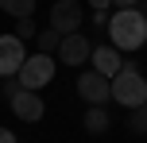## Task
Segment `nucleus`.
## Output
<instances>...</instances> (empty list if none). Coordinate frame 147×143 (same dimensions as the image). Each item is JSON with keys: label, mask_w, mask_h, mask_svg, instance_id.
Wrapping results in <instances>:
<instances>
[{"label": "nucleus", "mask_w": 147, "mask_h": 143, "mask_svg": "<svg viewBox=\"0 0 147 143\" xmlns=\"http://www.w3.org/2000/svg\"><path fill=\"white\" fill-rule=\"evenodd\" d=\"M109 39L120 54L124 50H140L147 43V15L140 8H116L109 15Z\"/></svg>", "instance_id": "1"}, {"label": "nucleus", "mask_w": 147, "mask_h": 143, "mask_svg": "<svg viewBox=\"0 0 147 143\" xmlns=\"http://www.w3.org/2000/svg\"><path fill=\"white\" fill-rule=\"evenodd\" d=\"M112 101L120 108H128V112L147 105V77L136 70V62H124V70L112 77Z\"/></svg>", "instance_id": "2"}, {"label": "nucleus", "mask_w": 147, "mask_h": 143, "mask_svg": "<svg viewBox=\"0 0 147 143\" xmlns=\"http://www.w3.org/2000/svg\"><path fill=\"white\" fill-rule=\"evenodd\" d=\"M54 70H58V58L54 54H43V50H35L31 58H23V66H20V85L23 89H43V85H51L54 81Z\"/></svg>", "instance_id": "3"}, {"label": "nucleus", "mask_w": 147, "mask_h": 143, "mask_svg": "<svg viewBox=\"0 0 147 143\" xmlns=\"http://www.w3.org/2000/svg\"><path fill=\"white\" fill-rule=\"evenodd\" d=\"M54 54H58L62 66H81V62L93 58V43H89L81 31H70V35H62V43H58Z\"/></svg>", "instance_id": "4"}, {"label": "nucleus", "mask_w": 147, "mask_h": 143, "mask_svg": "<svg viewBox=\"0 0 147 143\" xmlns=\"http://www.w3.org/2000/svg\"><path fill=\"white\" fill-rule=\"evenodd\" d=\"M78 97L85 101V105H105V101H112V81L101 77L97 70H85V74L78 77Z\"/></svg>", "instance_id": "5"}, {"label": "nucleus", "mask_w": 147, "mask_h": 143, "mask_svg": "<svg viewBox=\"0 0 147 143\" xmlns=\"http://www.w3.org/2000/svg\"><path fill=\"white\" fill-rule=\"evenodd\" d=\"M81 19H85V12H81V0H54L51 4V27L62 31V35H70V31L81 27Z\"/></svg>", "instance_id": "6"}, {"label": "nucleus", "mask_w": 147, "mask_h": 143, "mask_svg": "<svg viewBox=\"0 0 147 143\" xmlns=\"http://www.w3.org/2000/svg\"><path fill=\"white\" fill-rule=\"evenodd\" d=\"M23 58H27L23 39L0 35V77H16V74H20V66H23Z\"/></svg>", "instance_id": "7"}, {"label": "nucleus", "mask_w": 147, "mask_h": 143, "mask_svg": "<svg viewBox=\"0 0 147 143\" xmlns=\"http://www.w3.org/2000/svg\"><path fill=\"white\" fill-rule=\"evenodd\" d=\"M8 105H12V112L20 116L23 124H39V120H43V112H47L43 97H39L35 89H20V93H16L12 101H8Z\"/></svg>", "instance_id": "8"}, {"label": "nucleus", "mask_w": 147, "mask_h": 143, "mask_svg": "<svg viewBox=\"0 0 147 143\" xmlns=\"http://www.w3.org/2000/svg\"><path fill=\"white\" fill-rule=\"evenodd\" d=\"M89 62H93V70H97L101 77H109V81L124 70V54H120L112 43H109V46H93V58H89Z\"/></svg>", "instance_id": "9"}, {"label": "nucleus", "mask_w": 147, "mask_h": 143, "mask_svg": "<svg viewBox=\"0 0 147 143\" xmlns=\"http://www.w3.org/2000/svg\"><path fill=\"white\" fill-rule=\"evenodd\" d=\"M81 124H85V132H89V136H105V132L112 128V116L105 112V105H89V108H85V120H81Z\"/></svg>", "instance_id": "10"}, {"label": "nucleus", "mask_w": 147, "mask_h": 143, "mask_svg": "<svg viewBox=\"0 0 147 143\" xmlns=\"http://www.w3.org/2000/svg\"><path fill=\"white\" fill-rule=\"evenodd\" d=\"M35 43H39V50H43V54H54V50H58V43H62V31L47 27V31H39V35H35Z\"/></svg>", "instance_id": "11"}, {"label": "nucleus", "mask_w": 147, "mask_h": 143, "mask_svg": "<svg viewBox=\"0 0 147 143\" xmlns=\"http://www.w3.org/2000/svg\"><path fill=\"white\" fill-rule=\"evenodd\" d=\"M0 12H8V15H31L35 12V0H0Z\"/></svg>", "instance_id": "12"}, {"label": "nucleus", "mask_w": 147, "mask_h": 143, "mask_svg": "<svg viewBox=\"0 0 147 143\" xmlns=\"http://www.w3.org/2000/svg\"><path fill=\"white\" fill-rule=\"evenodd\" d=\"M12 35H16V39H31V35H39V31H35V19H31V15H20Z\"/></svg>", "instance_id": "13"}, {"label": "nucleus", "mask_w": 147, "mask_h": 143, "mask_svg": "<svg viewBox=\"0 0 147 143\" xmlns=\"http://www.w3.org/2000/svg\"><path fill=\"white\" fill-rule=\"evenodd\" d=\"M132 132L136 136H147V105L132 108Z\"/></svg>", "instance_id": "14"}, {"label": "nucleus", "mask_w": 147, "mask_h": 143, "mask_svg": "<svg viewBox=\"0 0 147 143\" xmlns=\"http://www.w3.org/2000/svg\"><path fill=\"white\" fill-rule=\"evenodd\" d=\"M0 81H4V97H8V101H12L16 93L23 89V85H20V77H0Z\"/></svg>", "instance_id": "15"}, {"label": "nucleus", "mask_w": 147, "mask_h": 143, "mask_svg": "<svg viewBox=\"0 0 147 143\" xmlns=\"http://www.w3.org/2000/svg\"><path fill=\"white\" fill-rule=\"evenodd\" d=\"M109 15L112 12H93V23H97V27H109Z\"/></svg>", "instance_id": "16"}, {"label": "nucleus", "mask_w": 147, "mask_h": 143, "mask_svg": "<svg viewBox=\"0 0 147 143\" xmlns=\"http://www.w3.org/2000/svg\"><path fill=\"white\" fill-rule=\"evenodd\" d=\"M89 4H93V12H109V8H112V0H89Z\"/></svg>", "instance_id": "17"}, {"label": "nucleus", "mask_w": 147, "mask_h": 143, "mask_svg": "<svg viewBox=\"0 0 147 143\" xmlns=\"http://www.w3.org/2000/svg\"><path fill=\"white\" fill-rule=\"evenodd\" d=\"M0 143H20V139H16V136H12L8 128H0Z\"/></svg>", "instance_id": "18"}, {"label": "nucleus", "mask_w": 147, "mask_h": 143, "mask_svg": "<svg viewBox=\"0 0 147 143\" xmlns=\"http://www.w3.org/2000/svg\"><path fill=\"white\" fill-rule=\"evenodd\" d=\"M140 0H112V8H136Z\"/></svg>", "instance_id": "19"}]
</instances>
